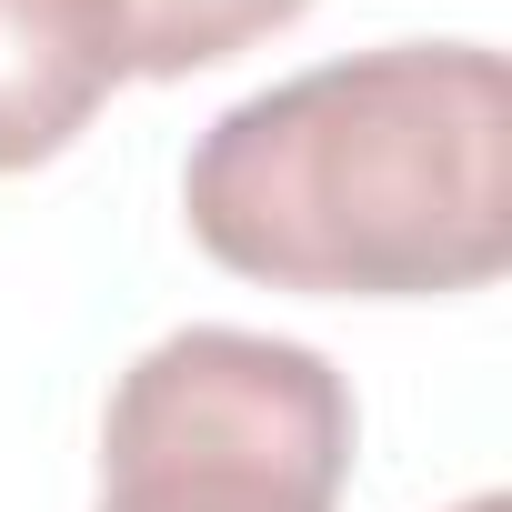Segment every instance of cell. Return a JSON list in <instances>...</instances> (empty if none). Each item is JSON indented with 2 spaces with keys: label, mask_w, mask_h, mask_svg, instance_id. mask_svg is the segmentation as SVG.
I'll use <instances>...</instances> for the list:
<instances>
[{
  "label": "cell",
  "mask_w": 512,
  "mask_h": 512,
  "mask_svg": "<svg viewBox=\"0 0 512 512\" xmlns=\"http://www.w3.org/2000/svg\"><path fill=\"white\" fill-rule=\"evenodd\" d=\"M221 272L312 302H442L512 262V71L482 41H392L231 101L181 161Z\"/></svg>",
  "instance_id": "6da1fadb"
},
{
  "label": "cell",
  "mask_w": 512,
  "mask_h": 512,
  "mask_svg": "<svg viewBox=\"0 0 512 512\" xmlns=\"http://www.w3.org/2000/svg\"><path fill=\"white\" fill-rule=\"evenodd\" d=\"M352 442V382L312 342L191 322L111 382L101 512H332Z\"/></svg>",
  "instance_id": "7a4b0ae2"
},
{
  "label": "cell",
  "mask_w": 512,
  "mask_h": 512,
  "mask_svg": "<svg viewBox=\"0 0 512 512\" xmlns=\"http://www.w3.org/2000/svg\"><path fill=\"white\" fill-rule=\"evenodd\" d=\"M131 81L121 0H0V171H41Z\"/></svg>",
  "instance_id": "3957f363"
},
{
  "label": "cell",
  "mask_w": 512,
  "mask_h": 512,
  "mask_svg": "<svg viewBox=\"0 0 512 512\" xmlns=\"http://www.w3.org/2000/svg\"><path fill=\"white\" fill-rule=\"evenodd\" d=\"M312 11V0H121V41L141 81H191L211 61H241L251 41H272Z\"/></svg>",
  "instance_id": "277c9868"
},
{
  "label": "cell",
  "mask_w": 512,
  "mask_h": 512,
  "mask_svg": "<svg viewBox=\"0 0 512 512\" xmlns=\"http://www.w3.org/2000/svg\"><path fill=\"white\" fill-rule=\"evenodd\" d=\"M462 512H512V502H502V492H472V502H462Z\"/></svg>",
  "instance_id": "5b68a950"
}]
</instances>
